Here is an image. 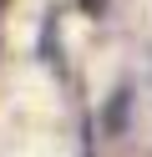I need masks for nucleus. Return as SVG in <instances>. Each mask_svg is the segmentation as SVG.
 <instances>
[{"label": "nucleus", "instance_id": "f257e3e1", "mask_svg": "<svg viewBox=\"0 0 152 157\" xmlns=\"http://www.w3.org/2000/svg\"><path fill=\"white\" fill-rule=\"evenodd\" d=\"M127 96H132V91H117V101H111V117H107V127H111V132H117V127H122V117H127Z\"/></svg>", "mask_w": 152, "mask_h": 157}, {"label": "nucleus", "instance_id": "f03ea898", "mask_svg": "<svg viewBox=\"0 0 152 157\" xmlns=\"http://www.w3.org/2000/svg\"><path fill=\"white\" fill-rule=\"evenodd\" d=\"M101 5H107V0H86V10H101Z\"/></svg>", "mask_w": 152, "mask_h": 157}]
</instances>
